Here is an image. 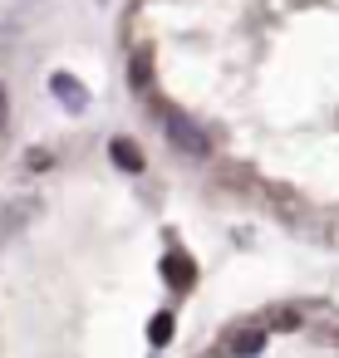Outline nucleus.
<instances>
[{
  "instance_id": "nucleus-1",
  "label": "nucleus",
  "mask_w": 339,
  "mask_h": 358,
  "mask_svg": "<svg viewBox=\"0 0 339 358\" xmlns=\"http://www.w3.org/2000/svg\"><path fill=\"white\" fill-rule=\"evenodd\" d=\"M162 128H167V143H172L177 152H187V157H207V152H212L207 133H202L187 113H162Z\"/></svg>"
},
{
  "instance_id": "nucleus-2",
  "label": "nucleus",
  "mask_w": 339,
  "mask_h": 358,
  "mask_svg": "<svg viewBox=\"0 0 339 358\" xmlns=\"http://www.w3.org/2000/svg\"><path fill=\"white\" fill-rule=\"evenodd\" d=\"M50 94H55L69 113H84V108H89V89H84L74 74H50Z\"/></svg>"
},
{
  "instance_id": "nucleus-3",
  "label": "nucleus",
  "mask_w": 339,
  "mask_h": 358,
  "mask_svg": "<svg viewBox=\"0 0 339 358\" xmlns=\"http://www.w3.org/2000/svg\"><path fill=\"white\" fill-rule=\"evenodd\" d=\"M162 280H167L172 289H192V285H197V265H192L187 255H167V260H162Z\"/></svg>"
},
{
  "instance_id": "nucleus-4",
  "label": "nucleus",
  "mask_w": 339,
  "mask_h": 358,
  "mask_svg": "<svg viewBox=\"0 0 339 358\" xmlns=\"http://www.w3.org/2000/svg\"><path fill=\"white\" fill-rule=\"evenodd\" d=\"M109 157H113L123 172H143V152H138L133 138H113V143H109Z\"/></svg>"
},
{
  "instance_id": "nucleus-5",
  "label": "nucleus",
  "mask_w": 339,
  "mask_h": 358,
  "mask_svg": "<svg viewBox=\"0 0 339 358\" xmlns=\"http://www.w3.org/2000/svg\"><path fill=\"white\" fill-rule=\"evenodd\" d=\"M265 348V329H241L231 338V353H261Z\"/></svg>"
},
{
  "instance_id": "nucleus-6",
  "label": "nucleus",
  "mask_w": 339,
  "mask_h": 358,
  "mask_svg": "<svg viewBox=\"0 0 339 358\" xmlns=\"http://www.w3.org/2000/svg\"><path fill=\"white\" fill-rule=\"evenodd\" d=\"M148 338H153V348H167V343H172V314H158V319L148 324Z\"/></svg>"
},
{
  "instance_id": "nucleus-7",
  "label": "nucleus",
  "mask_w": 339,
  "mask_h": 358,
  "mask_svg": "<svg viewBox=\"0 0 339 358\" xmlns=\"http://www.w3.org/2000/svg\"><path fill=\"white\" fill-rule=\"evenodd\" d=\"M128 79H133V89H148V79H153V69H148V59H143V55L133 59V74H128Z\"/></svg>"
}]
</instances>
